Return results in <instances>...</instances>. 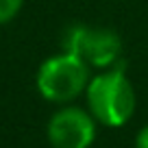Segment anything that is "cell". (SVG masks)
<instances>
[{
  "instance_id": "cell-4",
  "label": "cell",
  "mask_w": 148,
  "mask_h": 148,
  "mask_svg": "<svg viewBox=\"0 0 148 148\" xmlns=\"http://www.w3.org/2000/svg\"><path fill=\"white\" fill-rule=\"evenodd\" d=\"M98 122L89 109L76 105H63L50 116L46 137L52 148H89L96 142Z\"/></svg>"
},
{
  "instance_id": "cell-3",
  "label": "cell",
  "mask_w": 148,
  "mask_h": 148,
  "mask_svg": "<svg viewBox=\"0 0 148 148\" xmlns=\"http://www.w3.org/2000/svg\"><path fill=\"white\" fill-rule=\"evenodd\" d=\"M63 50L79 55L92 70H107L122 61V39L105 26L70 24L61 35Z\"/></svg>"
},
{
  "instance_id": "cell-1",
  "label": "cell",
  "mask_w": 148,
  "mask_h": 148,
  "mask_svg": "<svg viewBox=\"0 0 148 148\" xmlns=\"http://www.w3.org/2000/svg\"><path fill=\"white\" fill-rule=\"evenodd\" d=\"M85 100L89 113L102 126L120 129L133 118L137 96L126 74L124 59L113 68L98 70V74H94L85 89Z\"/></svg>"
},
{
  "instance_id": "cell-2",
  "label": "cell",
  "mask_w": 148,
  "mask_h": 148,
  "mask_svg": "<svg viewBox=\"0 0 148 148\" xmlns=\"http://www.w3.org/2000/svg\"><path fill=\"white\" fill-rule=\"evenodd\" d=\"M92 79V68L79 55L61 50L39 65L35 74V87L39 96L55 105H70L85 94Z\"/></svg>"
},
{
  "instance_id": "cell-6",
  "label": "cell",
  "mask_w": 148,
  "mask_h": 148,
  "mask_svg": "<svg viewBox=\"0 0 148 148\" xmlns=\"http://www.w3.org/2000/svg\"><path fill=\"white\" fill-rule=\"evenodd\" d=\"M135 148H148V124L137 131V135H135Z\"/></svg>"
},
{
  "instance_id": "cell-5",
  "label": "cell",
  "mask_w": 148,
  "mask_h": 148,
  "mask_svg": "<svg viewBox=\"0 0 148 148\" xmlns=\"http://www.w3.org/2000/svg\"><path fill=\"white\" fill-rule=\"evenodd\" d=\"M24 0H0V26L15 18L22 11Z\"/></svg>"
}]
</instances>
